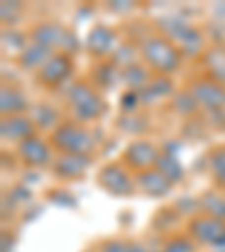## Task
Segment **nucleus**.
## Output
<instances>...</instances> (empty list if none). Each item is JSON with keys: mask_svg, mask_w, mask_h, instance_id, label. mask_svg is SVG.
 <instances>
[{"mask_svg": "<svg viewBox=\"0 0 225 252\" xmlns=\"http://www.w3.org/2000/svg\"><path fill=\"white\" fill-rule=\"evenodd\" d=\"M140 57L151 72L160 77H169L183 65V52L173 41H169L162 34H147L140 38Z\"/></svg>", "mask_w": 225, "mask_h": 252, "instance_id": "f257e3e1", "label": "nucleus"}, {"mask_svg": "<svg viewBox=\"0 0 225 252\" xmlns=\"http://www.w3.org/2000/svg\"><path fill=\"white\" fill-rule=\"evenodd\" d=\"M65 104L72 113V120L79 124H90V122L101 120L108 110V104L101 97L99 88L88 81H74L65 90Z\"/></svg>", "mask_w": 225, "mask_h": 252, "instance_id": "f03ea898", "label": "nucleus"}, {"mask_svg": "<svg viewBox=\"0 0 225 252\" xmlns=\"http://www.w3.org/2000/svg\"><path fill=\"white\" fill-rule=\"evenodd\" d=\"M50 144L57 153H70V156H88L95 153V135L86 124H79L74 120H65L50 133Z\"/></svg>", "mask_w": 225, "mask_h": 252, "instance_id": "7ed1b4c3", "label": "nucleus"}, {"mask_svg": "<svg viewBox=\"0 0 225 252\" xmlns=\"http://www.w3.org/2000/svg\"><path fill=\"white\" fill-rule=\"evenodd\" d=\"M32 43H38V45L52 50V52H63L72 57L74 52L79 50V41L72 32L68 30L65 25L57 21H38L30 27L27 32Z\"/></svg>", "mask_w": 225, "mask_h": 252, "instance_id": "20e7f679", "label": "nucleus"}, {"mask_svg": "<svg viewBox=\"0 0 225 252\" xmlns=\"http://www.w3.org/2000/svg\"><path fill=\"white\" fill-rule=\"evenodd\" d=\"M97 187L104 189L106 194L126 198L137 191L135 189V173L126 167L124 162H106L97 171Z\"/></svg>", "mask_w": 225, "mask_h": 252, "instance_id": "39448f33", "label": "nucleus"}, {"mask_svg": "<svg viewBox=\"0 0 225 252\" xmlns=\"http://www.w3.org/2000/svg\"><path fill=\"white\" fill-rule=\"evenodd\" d=\"M162 156V149L151 140H133L126 144L122 153V162L131 169L133 173H142L158 167V160Z\"/></svg>", "mask_w": 225, "mask_h": 252, "instance_id": "423d86ee", "label": "nucleus"}, {"mask_svg": "<svg viewBox=\"0 0 225 252\" xmlns=\"http://www.w3.org/2000/svg\"><path fill=\"white\" fill-rule=\"evenodd\" d=\"M187 90L196 99L200 110L205 113H214V110H225V86L210 77H196L194 81H189Z\"/></svg>", "mask_w": 225, "mask_h": 252, "instance_id": "0eeeda50", "label": "nucleus"}, {"mask_svg": "<svg viewBox=\"0 0 225 252\" xmlns=\"http://www.w3.org/2000/svg\"><path fill=\"white\" fill-rule=\"evenodd\" d=\"M187 236L200 246H225V220L198 214L187 220Z\"/></svg>", "mask_w": 225, "mask_h": 252, "instance_id": "6e6552de", "label": "nucleus"}, {"mask_svg": "<svg viewBox=\"0 0 225 252\" xmlns=\"http://www.w3.org/2000/svg\"><path fill=\"white\" fill-rule=\"evenodd\" d=\"M16 153H18V160H21L27 169L52 167L54 158H57L50 140H43L41 135H34V137H30V140H25L23 144H18Z\"/></svg>", "mask_w": 225, "mask_h": 252, "instance_id": "1a4fd4ad", "label": "nucleus"}, {"mask_svg": "<svg viewBox=\"0 0 225 252\" xmlns=\"http://www.w3.org/2000/svg\"><path fill=\"white\" fill-rule=\"evenodd\" d=\"M74 72V61L70 54L57 52L50 57V61L36 72V81L43 88H59L72 77Z\"/></svg>", "mask_w": 225, "mask_h": 252, "instance_id": "9d476101", "label": "nucleus"}, {"mask_svg": "<svg viewBox=\"0 0 225 252\" xmlns=\"http://www.w3.org/2000/svg\"><path fill=\"white\" fill-rule=\"evenodd\" d=\"M84 45H86V50H88V54H93L95 59H104L115 52V47L120 45V41H117V34L113 27L104 25V23H97V25H93V30L88 32Z\"/></svg>", "mask_w": 225, "mask_h": 252, "instance_id": "9b49d317", "label": "nucleus"}, {"mask_svg": "<svg viewBox=\"0 0 225 252\" xmlns=\"http://www.w3.org/2000/svg\"><path fill=\"white\" fill-rule=\"evenodd\" d=\"M34 135H38V128L30 115H14L0 120V137L5 142H14L18 147V144H23L25 140H30Z\"/></svg>", "mask_w": 225, "mask_h": 252, "instance_id": "f8f14e48", "label": "nucleus"}, {"mask_svg": "<svg viewBox=\"0 0 225 252\" xmlns=\"http://www.w3.org/2000/svg\"><path fill=\"white\" fill-rule=\"evenodd\" d=\"M93 164V158L88 156H70V153H57L50 171L54 173V178L59 180H74L86 176V171Z\"/></svg>", "mask_w": 225, "mask_h": 252, "instance_id": "ddd939ff", "label": "nucleus"}, {"mask_svg": "<svg viewBox=\"0 0 225 252\" xmlns=\"http://www.w3.org/2000/svg\"><path fill=\"white\" fill-rule=\"evenodd\" d=\"M173 185L164 178L158 169H149V171L135 173V189L140 194L149 196V198H162L171 191Z\"/></svg>", "mask_w": 225, "mask_h": 252, "instance_id": "4468645a", "label": "nucleus"}, {"mask_svg": "<svg viewBox=\"0 0 225 252\" xmlns=\"http://www.w3.org/2000/svg\"><path fill=\"white\" fill-rule=\"evenodd\" d=\"M30 108V101H27L25 93L16 86H7L2 84L0 88V115L2 117H14V115H27Z\"/></svg>", "mask_w": 225, "mask_h": 252, "instance_id": "2eb2a0df", "label": "nucleus"}, {"mask_svg": "<svg viewBox=\"0 0 225 252\" xmlns=\"http://www.w3.org/2000/svg\"><path fill=\"white\" fill-rule=\"evenodd\" d=\"M57 52H52V50H47V47L38 45V43H27V47L23 50L18 57H16V61H18V65H21L23 70H32V72H38V70L45 65L47 61H50V57Z\"/></svg>", "mask_w": 225, "mask_h": 252, "instance_id": "dca6fc26", "label": "nucleus"}, {"mask_svg": "<svg viewBox=\"0 0 225 252\" xmlns=\"http://www.w3.org/2000/svg\"><path fill=\"white\" fill-rule=\"evenodd\" d=\"M203 65H205V77L219 81L225 86V45H212L205 50L203 54Z\"/></svg>", "mask_w": 225, "mask_h": 252, "instance_id": "f3484780", "label": "nucleus"}, {"mask_svg": "<svg viewBox=\"0 0 225 252\" xmlns=\"http://www.w3.org/2000/svg\"><path fill=\"white\" fill-rule=\"evenodd\" d=\"M176 45H178V50L183 52V57H189V59H196V57H203L205 54V36L203 32L198 30V27L189 25L187 30L180 34V38L176 41Z\"/></svg>", "mask_w": 225, "mask_h": 252, "instance_id": "a211bd4d", "label": "nucleus"}, {"mask_svg": "<svg viewBox=\"0 0 225 252\" xmlns=\"http://www.w3.org/2000/svg\"><path fill=\"white\" fill-rule=\"evenodd\" d=\"M176 94V88H173L171 77H160V74H153L151 84L140 93L142 104H151V101H158L162 97H173Z\"/></svg>", "mask_w": 225, "mask_h": 252, "instance_id": "6ab92c4d", "label": "nucleus"}, {"mask_svg": "<svg viewBox=\"0 0 225 252\" xmlns=\"http://www.w3.org/2000/svg\"><path fill=\"white\" fill-rule=\"evenodd\" d=\"M30 117L32 122L36 124L38 131H50L52 133L59 124H61V115H59V110L50 104H36L32 106L30 110Z\"/></svg>", "mask_w": 225, "mask_h": 252, "instance_id": "aec40b11", "label": "nucleus"}, {"mask_svg": "<svg viewBox=\"0 0 225 252\" xmlns=\"http://www.w3.org/2000/svg\"><path fill=\"white\" fill-rule=\"evenodd\" d=\"M151 79H153L151 70H149L144 63H135L131 68L122 70V84L129 90H133V93H142V90L151 84Z\"/></svg>", "mask_w": 225, "mask_h": 252, "instance_id": "412c9836", "label": "nucleus"}, {"mask_svg": "<svg viewBox=\"0 0 225 252\" xmlns=\"http://www.w3.org/2000/svg\"><path fill=\"white\" fill-rule=\"evenodd\" d=\"M198 205H200V214L225 220V196L221 194L219 189L203 191V194L198 196Z\"/></svg>", "mask_w": 225, "mask_h": 252, "instance_id": "4be33fe9", "label": "nucleus"}, {"mask_svg": "<svg viewBox=\"0 0 225 252\" xmlns=\"http://www.w3.org/2000/svg\"><path fill=\"white\" fill-rule=\"evenodd\" d=\"M207 171H210L212 180L216 183V187H225V144L210 149L207 153Z\"/></svg>", "mask_w": 225, "mask_h": 252, "instance_id": "5701e85b", "label": "nucleus"}, {"mask_svg": "<svg viewBox=\"0 0 225 252\" xmlns=\"http://www.w3.org/2000/svg\"><path fill=\"white\" fill-rule=\"evenodd\" d=\"M117 81H122V70L110 59L108 61H99V65L95 68V84L99 86V90L113 88Z\"/></svg>", "mask_w": 225, "mask_h": 252, "instance_id": "b1692460", "label": "nucleus"}, {"mask_svg": "<svg viewBox=\"0 0 225 252\" xmlns=\"http://www.w3.org/2000/svg\"><path fill=\"white\" fill-rule=\"evenodd\" d=\"M137 54H140V45H135L133 41H120L115 52L110 54V61L115 63L120 70H126L137 63Z\"/></svg>", "mask_w": 225, "mask_h": 252, "instance_id": "393cba45", "label": "nucleus"}, {"mask_svg": "<svg viewBox=\"0 0 225 252\" xmlns=\"http://www.w3.org/2000/svg\"><path fill=\"white\" fill-rule=\"evenodd\" d=\"M156 169L162 173V176L171 185L180 183V180H183V176H185V167L180 164L178 158L171 156V153H164V151H162V156H160V160H158V167Z\"/></svg>", "mask_w": 225, "mask_h": 252, "instance_id": "a878e982", "label": "nucleus"}, {"mask_svg": "<svg viewBox=\"0 0 225 252\" xmlns=\"http://www.w3.org/2000/svg\"><path fill=\"white\" fill-rule=\"evenodd\" d=\"M156 27H158V34H162L169 41L176 43L180 38V34L189 27V23L183 21L180 16H164V18H158L156 21Z\"/></svg>", "mask_w": 225, "mask_h": 252, "instance_id": "bb28decb", "label": "nucleus"}, {"mask_svg": "<svg viewBox=\"0 0 225 252\" xmlns=\"http://www.w3.org/2000/svg\"><path fill=\"white\" fill-rule=\"evenodd\" d=\"M171 106H173V110H176L178 115H185V117L196 115V110H198V104H196V99L192 97L189 90H180V93L173 94Z\"/></svg>", "mask_w": 225, "mask_h": 252, "instance_id": "cd10ccee", "label": "nucleus"}, {"mask_svg": "<svg viewBox=\"0 0 225 252\" xmlns=\"http://www.w3.org/2000/svg\"><path fill=\"white\" fill-rule=\"evenodd\" d=\"M27 43H30V36L27 34H23V32H16V30H2V47L5 50H9V52H14L16 57L23 52L27 47Z\"/></svg>", "mask_w": 225, "mask_h": 252, "instance_id": "c85d7f7f", "label": "nucleus"}, {"mask_svg": "<svg viewBox=\"0 0 225 252\" xmlns=\"http://www.w3.org/2000/svg\"><path fill=\"white\" fill-rule=\"evenodd\" d=\"M194 250H196V243L187 234L169 236L167 241L162 243V252H194Z\"/></svg>", "mask_w": 225, "mask_h": 252, "instance_id": "c756f323", "label": "nucleus"}, {"mask_svg": "<svg viewBox=\"0 0 225 252\" xmlns=\"http://www.w3.org/2000/svg\"><path fill=\"white\" fill-rule=\"evenodd\" d=\"M117 126L126 133H140L147 128V120L142 115H137V113H133V115H122L120 120H117Z\"/></svg>", "mask_w": 225, "mask_h": 252, "instance_id": "7c9ffc66", "label": "nucleus"}, {"mask_svg": "<svg viewBox=\"0 0 225 252\" xmlns=\"http://www.w3.org/2000/svg\"><path fill=\"white\" fill-rule=\"evenodd\" d=\"M21 2H16V0H5V2H0V21L5 23V25H11L16 23V18L21 16Z\"/></svg>", "mask_w": 225, "mask_h": 252, "instance_id": "2f4dec72", "label": "nucleus"}, {"mask_svg": "<svg viewBox=\"0 0 225 252\" xmlns=\"http://www.w3.org/2000/svg\"><path fill=\"white\" fill-rule=\"evenodd\" d=\"M131 241L124 239H104L101 243H97V252H129Z\"/></svg>", "mask_w": 225, "mask_h": 252, "instance_id": "473e14b6", "label": "nucleus"}, {"mask_svg": "<svg viewBox=\"0 0 225 252\" xmlns=\"http://www.w3.org/2000/svg\"><path fill=\"white\" fill-rule=\"evenodd\" d=\"M140 104H142L140 93H133V90L124 93V94H122V99H120V106H122V113H124V115H133V113H135V108Z\"/></svg>", "mask_w": 225, "mask_h": 252, "instance_id": "72a5a7b5", "label": "nucleus"}, {"mask_svg": "<svg viewBox=\"0 0 225 252\" xmlns=\"http://www.w3.org/2000/svg\"><path fill=\"white\" fill-rule=\"evenodd\" d=\"M133 7H135V5H133L131 0H120V2L110 0V2H108V9H110V11H115V14H124V11H131Z\"/></svg>", "mask_w": 225, "mask_h": 252, "instance_id": "f704fd0d", "label": "nucleus"}, {"mask_svg": "<svg viewBox=\"0 0 225 252\" xmlns=\"http://www.w3.org/2000/svg\"><path fill=\"white\" fill-rule=\"evenodd\" d=\"M0 252H11L14 250V236H11V232H2V239H0Z\"/></svg>", "mask_w": 225, "mask_h": 252, "instance_id": "c9c22d12", "label": "nucleus"}, {"mask_svg": "<svg viewBox=\"0 0 225 252\" xmlns=\"http://www.w3.org/2000/svg\"><path fill=\"white\" fill-rule=\"evenodd\" d=\"M129 252H149L147 248L142 246V243H135V241H131V248H129Z\"/></svg>", "mask_w": 225, "mask_h": 252, "instance_id": "e433bc0d", "label": "nucleus"}]
</instances>
